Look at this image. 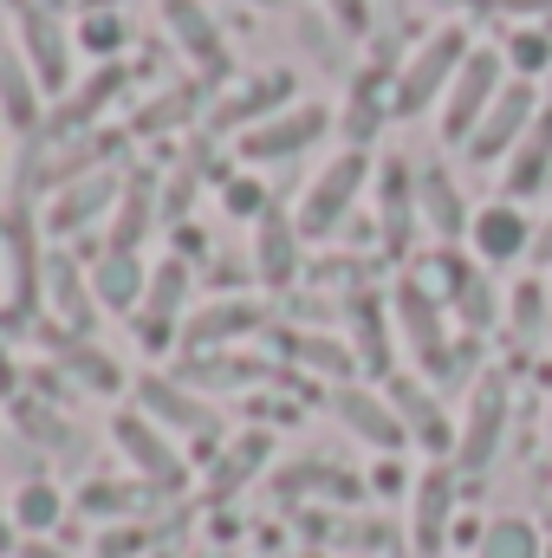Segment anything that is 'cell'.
I'll list each match as a JSON object with an SVG mask.
<instances>
[{
	"mask_svg": "<svg viewBox=\"0 0 552 558\" xmlns=\"http://www.w3.org/2000/svg\"><path fill=\"white\" fill-rule=\"evenodd\" d=\"M501 52H507V65H514L520 78H540V72H552V39L540 33V26H520Z\"/></svg>",
	"mask_w": 552,
	"mask_h": 558,
	"instance_id": "41",
	"label": "cell"
},
{
	"mask_svg": "<svg viewBox=\"0 0 552 558\" xmlns=\"http://www.w3.org/2000/svg\"><path fill=\"white\" fill-rule=\"evenodd\" d=\"M351 338H358V364L391 377V331H384V305L371 292H351Z\"/></svg>",
	"mask_w": 552,
	"mask_h": 558,
	"instance_id": "29",
	"label": "cell"
},
{
	"mask_svg": "<svg viewBox=\"0 0 552 558\" xmlns=\"http://www.w3.org/2000/svg\"><path fill=\"white\" fill-rule=\"evenodd\" d=\"M267 454H274V441H267L261 428H254V435H241V441L221 454V468L208 474V494H215V500H228L235 487H248V481L261 474V461H267Z\"/></svg>",
	"mask_w": 552,
	"mask_h": 558,
	"instance_id": "31",
	"label": "cell"
},
{
	"mask_svg": "<svg viewBox=\"0 0 552 558\" xmlns=\"http://www.w3.org/2000/svg\"><path fill=\"white\" fill-rule=\"evenodd\" d=\"M274 364L261 357H235V351H195L182 357V384H202V390H248V384H267Z\"/></svg>",
	"mask_w": 552,
	"mask_h": 558,
	"instance_id": "24",
	"label": "cell"
},
{
	"mask_svg": "<svg viewBox=\"0 0 552 558\" xmlns=\"http://www.w3.org/2000/svg\"><path fill=\"white\" fill-rule=\"evenodd\" d=\"M461 7H475V13H481V7H494V0H461Z\"/></svg>",
	"mask_w": 552,
	"mask_h": 558,
	"instance_id": "54",
	"label": "cell"
},
{
	"mask_svg": "<svg viewBox=\"0 0 552 558\" xmlns=\"http://www.w3.org/2000/svg\"><path fill=\"white\" fill-rule=\"evenodd\" d=\"M299 221L286 215V208H267L261 221H254V274L267 279V286H292L299 279Z\"/></svg>",
	"mask_w": 552,
	"mask_h": 558,
	"instance_id": "22",
	"label": "cell"
},
{
	"mask_svg": "<svg viewBox=\"0 0 552 558\" xmlns=\"http://www.w3.org/2000/svg\"><path fill=\"white\" fill-rule=\"evenodd\" d=\"M20 558H72V553H65V546H52V539H26Z\"/></svg>",
	"mask_w": 552,
	"mask_h": 558,
	"instance_id": "49",
	"label": "cell"
},
{
	"mask_svg": "<svg viewBox=\"0 0 552 558\" xmlns=\"http://www.w3.org/2000/svg\"><path fill=\"white\" fill-rule=\"evenodd\" d=\"M59 513H65V494H59L46 474H39V481H26V487L13 494V520H20L33 539H46V533L59 526Z\"/></svg>",
	"mask_w": 552,
	"mask_h": 558,
	"instance_id": "33",
	"label": "cell"
},
{
	"mask_svg": "<svg viewBox=\"0 0 552 558\" xmlns=\"http://www.w3.org/2000/svg\"><path fill=\"white\" fill-rule=\"evenodd\" d=\"M507 92V52L501 46H475L468 52V65L455 72V85H448V98H442V143H468L475 137V124L488 118V105Z\"/></svg>",
	"mask_w": 552,
	"mask_h": 558,
	"instance_id": "5",
	"label": "cell"
},
{
	"mask_svg": "<svg viewBox=\"0 0 552 558\" xmlns=\"http://www.w3.org/2000/svg\"><path fill=\"white\" fill-rule=\"evenodd\" d=\"M0 397H13V357H7V338H0Z\"/></svg>",
	"mask_w": 552,
	"mask_h": 558,
	"instance_id": "51",
	"label": "cell"
},
{
	"mask_svg": "<svg viewBox=\"0 0 552 558\" xmlns=\"http://www.w3.org/2000/svg\"><path fill=\"white\" fill-rule=\"evenodd\" d=\"M494 7L514 20H552V0H494Z\"/></svg>",
	"mask_w": 552,
	"mask_h": 558,
	"instance_id": "46",
	"label": "cell"
},
{
	"mask_svg": "<svg viewBox=\"0 0 552 558\" xmlns=\"http://www.w3.org/2000/svg\"><path fill=\"white\" fill-rule=\"evenodd\" d=\"M507 318H514V331H520V338L552 331V286H547V279H520V286H514V299H507Z\"/></svg>",
	"mask_w": 552,
	"mask_h": 558,
	"instance_id": "35",
	"label": "cell"
},
{
	"mask_svg": "<svg viewBox=\"0 0 552 558\" xmlns=\"http://www.w3.org/2000/svg\"><path fill=\"white\" fill-rule=\"evenodd\" d=\"M468 241H475V260H527L533 254V221H527V208L520 202H488V208H475V221H468Z\"/></svg>",
	"mask_w": 552,
	"mask_h": 558,
	"instance_id": "14",
	"label": "cell"
},
{
	"mask_svg": "<svg viewBox=\"0 0 552 558\" xmlns=\"http://www.w3.org/2000/svg\"><path fill=\"white\" fill-rule=\"evenodd\" d=\"M39 7H59V0H39Z\"/></svg>",
	"mask_w": 552,
	"mask_h": 558,
	"instance_id": "55",
	"label": "cell"
},
{
	"mask_svg": "<svg viewBox=\"0 0 552 558\" xmlns=\"http://www.w3.org/2000/svg\"><path fill=\"white\" fill-rule=\"evenodd\" d=\"M46 292L59 299V318H65V325H92V299H85V286H79V267H72L65 254L46 267Z\"/></svg>",
	"mask_w": 552,
	"mask_h": 558,
	"instance_id": "37",
	"label": "cell"
},
{
	"mask_svg": "<svg viewBox=\"0 0 552 558\" xmlns=\"http://www.w3.org/2000/svg\"><path fill=\"white\" fill-rule=\"evenodd\" d=\"M416 221H422V208H416V169L404 156H391L377 169V241H384V254H410Z\"/></svg>",
	"mask_w": 552,
	"mask_h": 558,
	"instance_id": "13",
	"label": "cell"
},
{
	"mask_svg": "<svg viewBox=\"0 0 552 558\" xmlns=\"http://www.w3.org/2000/svg\"><path fill=\"white\" fill-rule=\"evenodd\" d=\"M7 520H13V513H0V558L13 553V526H7Z\"/></svg>",
	"mask_w": 552,
	"mask_h": 558,
	"instance_id": "52",
	"label": "cell"
},
{
	"mask_svg": "<svg viewBox=\"0 0 552 558\" xmlns=\"http://www.w3.org/2000/svg\"><path fill=\"white\" fill-rule=\"evenodd\" d=\"M481 558H547L540 546V533H533V520H520V513H507V520H494L488 533H481Z\"/></svg>",
	"mask_w": 552,
	"mask_h": 558,
	"instance_id": "34",
	"label": "cell"
},
{
	"mask_svg": "<svg viewBox=\"0 0 552 558\" xmlns=\"http://www.w3.org/2000/svg\"><path fill=\"white\" fill-rule=\"evenodd\" d=\"M325 13H332V26L351 33V39L371 33V0H325Z\"/></svg>",
	"mask_w": 552,
	"mask_h": 558,
	"instance_id": "44",
	"label": "cell"
},
{
	"mask_svg": "<svg viewBox=\"0 0 552 558\" xmlns=\"http://www.w3.org/2000/svg\"><path fill=\"white\" fill-rule=\"evenodd\" d=\"M111 441L124 448V461L137 468V481H149V487H163V494H169V487H182V481H189L182 454L169 448V435L143 416V410H124V416L111 422Z\"/></svg>",
	"mask_w": 552,
	"mask_h": 558,
	"instance_id": "9",
	"label": "cell"
},
{
	"mask_svg": "<svg viewBox=\"0 0 552 558\" xmlns=\"http://www.w3.org/2000/svg\"><path fill=\"white\" fill-rule=\"evenodd\" d=\"M384 397H391V410L404 416L410 441H422V448H448V454H455V422L442 416L435 390H422V377H391Z\"/></svg>",
	"mask_w": 552,
	"mask_h": 558,
	"instance_id": "21",
	"label": "cell"
},
{
	"mask_svg": "<svg viewBox=\"0 0 552 558\" xmlns=\"http://www.w3.org/2000/svg\"><path fill=\"white\" fill-rule=\"evenodd\" d=\"M468 52H475V46H468V33H461V26H435L410 59L397 65L391 118H422L429 105H442V98H448V85H455V72L468 65Z\"/></svg>",
	"mask_w": 552,
	"mask_h": 558,
	"instance_id": "1",
	"label": "cell"
},
{
	"mask_svg": "<svg viewBox=\"0 0 552 558\" xmlns=\"http://www.w3.org/2000/svg\"><path fill=\"white\" fill-rule=\"evenodd\" d=\"M377 487H384V494H397V487H404V468H397V461H384V474H377Z\"/></svg>",
	"mask_w": 552,
	"mask_h": 558,
	"instance_id": "50",
	"label": "cell"
},
{
	"mask_svg": "<svg viewBox=\"0 0 552 558\" xmlns=\"http://www.w3.org/2000/svg\"><path fill=\"white\" fill-rule=\"evenodd\" d=\"M397 331H404V344L416 351V364H422V377H461V364H468V344H455L448 338V318H442V299L422 286V279H397Z\"/></svg>",
	"mask_w": 552,
	"mask_h": 558,
	"instance_id": "2",
	"label": "cell"
},
{
	"mask_svg": "<svg viewBox=\"0 0 552 558\" xmlns=\"http://www.w3.org/2000/svg\"><path fill=\"white\" fill-rule=\"evenodd\" d=\"M137 546H143V533L137 526H124V533H111V539L98 546V558H124V553H137Z\"/></svg>",
	"mask_w": 552,
	"mask_h": 558,
	"instance_id": "47",
	"label": "cell"
},
{
	"mask_svg": "<svg viewBox=\"0 0 552 558\" xmlns=\"http://www.w3.org/2000/svg\"><path fill=\"white\" fill-rule=\"evenodd\" d=\"M547 182H552V105L540 111V118H533V131L514 143L501 189H507V202H527V195H540Z\"/></svg>",
	"mask_w": 552,
	"mask_h": 558,
	"instance_id": "23",
	"label": "cell"
},
{
	"mask_svg": "<svg viewBox=\"0 0 552 558\" xmlns=\"http://www.w3.org/2000/svg\"><path fill=\"white\" fill-rule=\"evenodd\" d=\"M124 189H118V175H85V182H72L65 195H59V208H52V228L59 234H72L79 221H92V215H105V202H118Z\"/></svg>",
	"mask_w": 552,
	"mask_h": 558,
	"instance_id": "30",
	"label": "cell"
},
{
	"mask_svg": "<svg viewBox=\"0 0 552 558\" xmlns=\"http://www.w3.org/2000/svg\"><path fill=\"white\" fill-rule=\"evenodd\" d=\"M547 558H552V546H547Z\"/></svg>",
	"mask_w": 552,
	"mask_h": 558,
	"instance_id": "57",
	"label": "cell"
},
{
	"mask_svg": "<svg viewBox=\"0 0 552 558\" xmlns=\"http://www.w3.org/2000/svg\"><path fill=\"white\" fill-rule=\"evenodd\" d=\"M332 416L345 422L358 441L384 448V454H397V448L410 441V428L391 410V397H377V390H364V384H338V390H332Z\"/></svg>",
	"mask_w": 552,
	"mask_h": 558,
	"instance_id": "10",
	"label": "cell"
},
{
	"mask_svg": "<svg viewBox=\"0 0 552 558\" xmlns=\"http://www.w3.org/2000/svg\"><path fill=\"white\" fill-rule=\"evenodd\" d=\"M92 292H98V305H111V312H137L143 292H149V274H143L137 254H105L98 267H92Z\"/></svg>",
	"mask_w": 552,
	"mask_h": 558,
	"instance_id": "26",
	"label": "cell"
},
{
	"mask_svg": "<svg viewBox=\"0 0 552 558\" xmlns=\"http://www.w3.org/2000/svg\"><path fill=\"white\" fill-rule=\"evenodd\" d=\"M79 39H85L92 52H111V46H124V20H118V13H92V20L79 26Z\"/></svg>",
	"mask_w": 552,
	"mask_h": 558,
	"instance_id": "43",
	"label": "cell"
},
{
	"mask_svg": "<svg viewBox=\"0 0 552 558\" xmlns=\"http://www.w3.org/2000/svg\"><path fill=\"white\" fill-rule=\"evenodd\" d=\"M416 208H422V228L442 241V247H455L461 234H468V202H461V189H455V175L442 169V162H429V169H416Z\"/></svg>",
	"mask_w": 552,
	"mask_h": 558,
	"instance_id": "18",
	"label": "cell"
},
{
	"mask_svg": "<svg viewBox=\"0 0 552 558\" xmlns=\"http://www.w3.org/2000/svg\"><path fill=\"white\" fill-rule=\"evenodd\" d=\"M85 7H92V13H111V7H124V0H85Z\"/></svg>",
	"mask_w": 552,
	"mask_h": 558,
	"instance_id": "53",
	"label": "cell"
},
{
	"mask_svg": "<svg viewBox=\"0 0 552 558\" xmlns=\"http://www.w3.org/2000/svg\"><path fill=\"white\" fill-rule=\"evenodd\" d=\"M547 105H540V92H533V78H507V92L488 105V118L475 124V137L461 143L468 149V162H507L514 156V143L533 131V118H540Z\"/></svg>",
	"mask_w": 552,
	"mask_h": 558,
	"instance_id": "6",
	"label": "cell"
},
{
	"mask_svg": "<svg viewBox=\"0 0 552 558\" xmlns=\"http://www.w3.org/2000/svg\"><path fill=\"white\" fill-rule=\"evenodd\" d=\"M286 351L305 364V371H319V377H351V364H358V351H345L338 338H286Z\"/></svg>",
	"mask_w": 552,
	"mask_h": 558,
	"instance_id": "36",
	"label": "cell"
},
{
	"mask_svg": "<svg viewBox=\"0 0 552 558\" xmlns=\"http://www.w3.org/2000/svg\"><path fill=\"white\" fill-rule=\"evenodd\" d=\"M137 410L156 428H176V435H195V441H221V416L176 377H156V371L137 377Z\"/></svg>",
	"mask_w": 552,
	"mask_h": 558,
	"instance_id": "8",
	"label": "cell"
},
{
	"mask_svg": "<svg viewBox=\"0 0 552 558\" xmlns=\"http://www.w3.org/2000/svg\"><path fill=\"white\" fill-rule=\"evenodd\" d=\"M20 46H26V65H33V78H39L46 92H65V78H72V59H65V33H59L52 7H39V0H26V7H20Z\"/></svg>",
	"mask_w": 552,
	"mask_h": 558,
	"instance_id": "16",
	"label": "cell"
},
{
	"mask_svg": "<svg viewBox=\"0 0 552 558\" xmlns=\"http://www.w3.org/2000/svg\"><path fill=\"white\" fill-rule=\"evenodd\" d=\"M228 208H235V215H254V221H261V215H267L274 202L261 195V182H228Z\"/></svg>",
	"mask_w": 552,
	"mask_h": 558,
	"instance_id": "45",
	"label": "cell"
},
{
	"mask_svg": "<svg viewBox=\"0 0 552 558\" xmlns=\"http://www.w3.org/2000/svg\"><path fill=\"white\" fill-rule=\"evenodd\" d=\"M195 98H202L195 85H176V92H163L156 105H143V111H137V131H143V137H156V131H169V124L195 118Z\"/></svg>",
	"mask_w": 552,
	"mask_h": 558,
	"instance_id": "40",
	"label": "cell"
},
{
	"mask_svg": "<svg viewBox=\"0 0 552 558\" xmlns=\"http://www.w3.org/2000/svg\"><path fill=\"white\" fill-rule=\"evenodd\" d=\"M527 260L552 267V221H540V228H533V254H527Z\"/></svg>",
	"mask_w": 552,
	"mask_h": 558,
	"instance_id": "48",
	"label": "cell"
},
{
	"mask_svg": "<svg viewBox=\"0 0 552 558\" xmlns=\"http://www.w3.org/2000/svg\"><path fill=\"white\" fill-rule=\"evenodd\" d=\"M137 500H143L137 481H98V487L79 494V513H85V520H118V513H131Z\"/></svg>",
	"mask_w": 552,
	"mask_h": 558,
	"instance_id": "39",
	"label": "cell"
},
{
	"mask_svg": "<svg viewBox=\"0 0 552 558\" xmlns=\"http://www.w3.org/2000/svg\"><path fill=\"white\" fill-rule=\"evenodd\" d=\"M448 520H455V461L442 468H422V481H416V553L435 558L442 546H448Z\"/></svg>",
	"mask_w": 552,
	"mask_h": 558,
	"instance_id": "19",
	"label": "cell"
},
{
	"mask_svg": "<svg viewBox=\"0 0 552 558\" xmlns=\"http://www.w3.org/2000/svg\"><path fill=\"white\" fill-rule=\"evenodd\" d=\"M13 422H20V435H33V441H46V448H65L72 435H65V422L52 416V410H39V403H13Z\"/></svg>",
	"mask_w": 552,
	"mask_h": 558,
	"instance_id": "42",
	"label": "cell"
},
{
	"mask_svg": "<svg viewBox=\"0 0 552 558\" xmlns=\"http://www.w3.org/2000/svg\"><path fill=\"white\" fill-rule=\"evenodd\" d=\"M364 182H371V156L364 149H345V156H332L319 175H312V189H305V202H299V234L305 241H332L345 221H351V208H358V195H364Z\"/></svg>",
	"mask_w": 552,
	"mask_h": 558,
	"instance_id": "3",
	"label": "cell"
},
{
	"mask_svg": "<svg viewBox=\"0 0 552 558\" xmlns=\"http://www.w3.org/2000/svg\"><path fill=\"white\" fill-rule=\"evenodd\" d=\"M286 105H292V72H261V78H248L235 98H221L208 124H215V131H241V124L254 131V124L279 118Z\"/></svg>",
	"mask_w": 552,
	"mask_h": 558,
	"instance_id": "20",
	"label": "cell"
},
{
	"mask_svg": "<svg viewBox=\"0 0 552 558\" xmlns=\"http://www.w3.org/2000/svg\"><path fill=\"white\" fill-rule=\"evenodd\" d=\"M156 208H163V202H156V175H131V182H124V195H118V221H111V247H118V254H137L143 247V234H149V228H156Z\"/></svg>",
	"mask_w": 552,
	"mask_h": 558,
	"instance_id": "25",
	"label": "cell"
},
{
	"mask_svg": "<svg viewBox=\"0 0 552 558\" xmlns=\"http://www.w3.org/2000/svg\"><path fill=\"white\" fill-rule=\"evenodd\" d=\"M547 78H552V72H547Z\"/></svg>",
	"mask_w": 552,
	"mask_h": 558,
	"instance_id": "58",
	"label": "cell"
},
{
	"mask_svg": "<svg viewBox=\"0 0 552 558\" xmlns=\"http://www.w3.org/2000/svg\"><path fill=\"white\" fill-rule=\"evenodd\" d=\"M507 377L501 371H481L475 390H468V410L455 422V474H488L494 454H501V435H507Z\"/></svg>",
	"mask_w": 552,
	"mask_h": 558,
	"instance_id": "4",
	"label": "cell"
},
{
	"mask_svg": "<svg viewBox=\"0 0 552 558\" xmlns=\"http://www.w3.org/2000/svg\"><path fill=\"white\" fill-rule=\"evenodd\" d=\"M325 131H332V111L325 105H286L279 118L241 131V156L248 162H292V156H305Z\"/></svg>",
	"mask_w": 552,
	"mask_h": 558,
	"instance_id": "7",
	"label": "cell"
},
{
	"mask_svg": "<svg viewBox=\"0 0 552 558\" xmlns=\"http://www.w3.org/2000/svg\"><path fill=\"white\" fill-rule=\"evenodd\" d=\"M261 325H267V312L254 299H215V305H202V312L182 318V351L189 357L195 351H221V344H235V338H248Z\"/></svg>",
	"mask_w": 552,
	"mask_h": 558,
	"instance_id": "15",
	"label": "cell"
},
{
	"mask_svg": "<svg viewBox=\"0 0 552 558\" xmlns=\"http://www.w3.org/2000/svg\"><path fill=\"white\" fill-rule=\"evenodd\" d=\"M182 299H189V260H163L149 274V292H143V305H137V338L149 351L169 344V331L182 318Z\"/></svg>",
	"mask_w": 552,
	"mask_h": 558,
	"instance_id": "17",
	"label": "cell"
},
{
	"mask_svg": "<svg viewBox=\"0 0 552 558\" xmlns=\"http://www.w3.org/2000/svg\"><path fill=\"white\" fill-rule=\"evenodd\" d=\"M52 344H59L65 371H72L85 390H105V397H111V390H124V371H118V364H111L98 344H79V338H52Z\"/></svg>",
	"mask_w": 552,
	"mask_h": 558,
	"instance_id": "32",
	"label": "cell"
},
{
	"mask_svg": "<svg viewBox=\"0 0 552 558\" xmlns=\"http://www.w3.org/2000/svg\"><path fill=\"white\" fill-rule=\"evenodd\" d=\"M7 267H13V292H7V325H26L46 299V260H39V241H33V221L26 208L7 215Z\"/></svg>",
	"mask_w": 552,
	"mask_h": 558,
	"instance_id": "11",
	"label": "cell"
},
{
	"mask_svg": "<svg viewBox=\"0 0 552 558\" xmlns=\"http://www.w3.org/2000/svg\"><path fill=\"white\" fill-rule=\"evenodd\" d=\"M305 558H319V553H305Z\"/></svg>",
	"mask_w": 552,
	"mask_h": 558,
	"instance_id": "56",
	"label": "cell"
},
{
	"mask_svg": "<svg viewBox=\"0 0 552 558\" xmlns=\"http://www.w3.org/2000/svg\"><path fill=\"white\" fill-rule=\"evenodd\" d=\"M448 305H455V318H461L468 331H488V325L501 318V299H494L488 274H468V279H461V292H455Z\"/></svg>",
	"mask_w": 552,
	"mask_h": 558,
	"instance_id": "38",
	"label": "cell"
},
{
	"mask_svg": "<svg viewBox=\"0 0 552 558\" xmlns=\"http://www.w3.org/2000/svg\"><path fill=\"white\" fill-rule=\"evenodd\" d=\"M163 20H169V39L189 52V65L202 78H228V39H221L215 13L202 0H163Z\"/></svg>",
	"mask_w": 552,
	"mask_h": 558,
	"instance_id": "12",
	"label": "cell"
},
{
	"mask_svg": "<svg viewBox=\"0 0 552 558\" xmlns=\"http://www.w3.org/2000/svg\"><path fill=\"white\" fill-rule=\"evenodd\" d=\"M124 78H131L124 65H98V72L85 78V92H72V98H65V111H59V131H85V124H98V111H105V105L124 92Z\"/></svg>",
	"mask_w": 552,
	"mask_h": 558,
	"instance_id": "28",
	"label": "cell"
},
{
	"mask_svg": "<svg viewBox=\"0 0 552 558\" xmlns=\"http://www.w3.org/2000/svg\"><path fill=\"white\" fill-rule=\"evenodd\" d=\"M0 111H7L13 131H33L39 124V78H33V65L13 46H0Z\"/></svg>",
	"mask_w": 552,
	"mask_h": 558,
	"instance_id": "27",
	"label": "cell"
}]
</instances>
